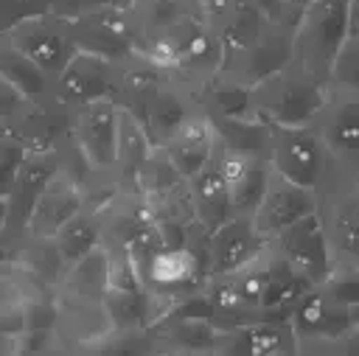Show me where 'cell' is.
Masks as SVG:
<instances>
[{
  "label": "cell",
  "instance_id": "cell-46",
  "mask_svg": "<svg viewBox=\"0 0 359 356\" xmlns=\"http://www.w3.org/2000/svg\"><path fill=\"white\" fill-rule=\"evenodd\" d=\"M0 135H3V123H0Z\"/></svg>",
  "mask_w": 359,
  "mask_h": 356
},
{
  "label": "cell",
  "instance_id": "cell-15",
  "mask_svg": "<svg viewBox=\"0 0 359 356\" xmlns=\"http://www.w3.org/2000/svg\"><path fill=\"white\" fill-rule=\"evenodd\" d=\"M311 213H317V191L303 188L297 182H289L280 174L269 171L266 188H264L255 210L250 213V219L264 238H272L275 233H280L292 221L311 216Z\"/></svg>",
  "mask_w": 359,
  "mask_h": 356
},
{
  "label": "cell",
  "instance_id": "cell-4",
  "mask_svg": "<svg viewBox=\"0 0 359 356\" xmlns=\"http://www.w3.org/2000/svg\"><path fill=\"white\" fill-rule=\"evenodd\" d=\"M317 216L334 261L359 266V174L331 163L317 191Z\"/></svg>",
  "mask_w": 359,
  "mask_h": 356
},
{
  "label": "cell",
  "instance_id": "cell-10",
  "mask_svg": "<svg viewBox=\"0 0 359 356\" xmlns=\"http://www.w3.org/2000/svg\"><path fill=\"white\" fill-rule=\"evenodd\" d=\"M50 98L70 109L101 98H115V62L87 50H76L70 62L53 76Z\"/></svg>",
  "mask_w": 359,
  "mask_h": 356
},
{
  "label": "cell",
  "instance_id": "cell-44",
  "mask_svg": "<svg viewBox=\"0 0 359 356\" xmlns=\"http://www.w3.org/2000/svg\"><path fill=\"white\" fill-rule=\"evenodd\" d=\"M348 314H351V322H353V325H359V303L348 306Z\"/></svg>",
  "mask_w": 359,
  "mask_h": 356
},
{
  "label": "cell",
  "instance_id": "cell-31",
  "mask_svg": "<svg viewBox=\"0 0 359 356\" xmlns=\"http://www.w3.org/2000/svg\"><path fill=\"white\" fill-rule=\"evenodd\" d=\"M269 25H272V20L261 8H255L247 0H238L233 14L216 28V34L222 39V48H224V56H233V53L250 48Z\"/></svg>",
  "mask_w": 359,
  "mask_h": 356
},
{
  "label": "cell",
  "instance_id": "cell-14",
  "mask_svg": "<svg viewBox=\"0 0 359 356\" xmlns=\"http://www.w3.org/2000/svg\"><path fill=\"white\" fill-rule=\"evenodd\" d=\"M289 62H292V28L272 22L250 48H244L233 56H224L222 76H227L244 87H255L258 81L278 73Z\"/></svg>",
  "mask_w": 359,
  "mask_h": 356
},
{
  "label": "cell",
  "instance_id": "cell-39",
  "mask_svg": "<svg viewBox=\"0 0 359 356\" xmlns=\"http://www.w3.org/2000/svg\"><path fill=\"white\" fill-rule=\"evenodd\" d=\"M25 104H28V98L0 73V123H3V126L11 123V121L22 112Z\"/></svg>",
  "mask_w": 359,
  "mask_h": 356
},
{
  "label": "cell",
  "instance_id": "cell-26",
  "mask_svg": "<svg viewBox=\"0 0 359 356\" xmlns=\"http://www.w3.org/2000/svg\"><path fill=\"white\" fill-rule=\"evenodd\" d=\"M213 126L216 146L241 151V154H258L269 157V140L272 126L255 115H208Z\"/></svg>",
  "mask_w": 359,
  "mask_h": 356
},
{
  "label": "cell",
  "instance_id": "cell-41",
  "mask_svg": "<svg viewBox=\"0 0 359 356\" xmlns=\"http://www.w3.org/2000/svg\"><path fill=\"white\" fill-rule=\"evenodd\" d=\"M309 3L311 0H280V25L294 31V25H297V20H300V14L306 11Z\"/></svg>",
  "mask_w": 359,
  "mask_h": 356
},
{
  "label": "cell",
  "instance_id": "cell-27",
  "mask_svg": "<svg viewBox=\"0 0 359 356\" xmlns=\"http://www.w3.org/2000/svg\"><path fill=\"white\" fill-rule=\"evenodd\" d=\"M191 199H194V210H196V221L210 233L213 227H219L224 219L233 216V205L227 196V185L224 177L216 165V160L210 157L191 179Z\"/></svg>",
  "mask_w": 359,
  "mask_h": 356
},
{
  "label": "cell",
  "instance_id": "cell-21",
  "mask_svg": "<svg viewBox=\"0 0 359 356\" xmlns=\"http://www.w3.org/2000/svg\"><path fill=\"white\" fill-rule=\"evenodd\" d=\"M289 322H292L297 339H334L353 325L348 306L328 297L317 283L294 303Z\"/></svg>",
  "mask_w": 359,
  "mask_h": 356
},
{
  "label": "cell",
  "instance_id": "cell-43",
  "mask_svg": "<svg viewBox=\"0 0 359 356\" xmlns=\"http://www.w3.org/2000/svg\"><path fill=\"white\" fill-rule=\"evenodd\" d=\"M348 34L359 36V0H351L348 6Z\"/></svg>",
  "mask_w": 359,
  "mask_h": 356
},
{
  "label": "cell",
  "instance_id": "cell-20",
  "mask_svg": "<svg viewBox=\"0 0 359 356\" xmlns=\"http://www.w3.org/2000/svg\"><path fill=\"white\" fill-rule=\"evenodd\" d=\"M213 160L224 177L227 185V196L233 205V213H244L250 216L266 188L269 179V160L258 157V154H241V151H230L222 146H213Z\"/></svg>",
  "mask_w": 359,
  "mask_h": 356
},
{
  "label": "cell",
  "instance_id": "cell-12",
  "mask_svg": "<svg viewBox=\"0 0 359 356\" xmlns=\"http://www.w3.org/2000/svg\"><path fill=\"white\" fill-rule=\"evenodd\" d=\"M269 244L280 252V258L306 280L320 283L328 269H331V249L320 224V216H303L297 221H292L289 227H283L280 233H275L269 238Z\"/></svg>",
  "mask_w": 359,
  "mask_h": 356
},
{
  "label": "cell",
  "instance_id": "cell-16",
  "mask_svg": "<svg viewBox=\"0 0 359 356\" xmlns=\"http://www.w3.org/2000/svg\"><path fill=\"white\" fill-rule=\"evenodd\" d=\"M266 241L269 238H264L255 230L250 216L233 213L230 219H224L219 227L208 233V241H205L208 275H224L247 266L266 247Z\"/></svg>",
  "mask_w": 359,
  "mask_h": 356
},
{
  "label": "cell",
  "instance_id": "cell-42",
  "mask_svg": "<svg viewBox=\"0 0 359 356\" xmlns=\"http://www.w3.org/2000/svg\"><path fill=\"white\" fill-rule=\"evenodd\" d=\"M255 8H261L272 22H280V0H247Z\"/></svg>",
  "mask_w": 359,
  "mask_h": 356
},
{
  "label": "cell",
  "instance_id": "cell-36",
  "mask_svg": "<svg viewBox=\"0 0 359 356\" xmlns=\"http://www.w3.org/2000/svg\"><path fill=\"white\" fill-rule=\"evenodd\" d=\"M31 151L22 146L20 137H14L6 126H3V135H0V199L8 196V191L14 188V179L25 163Z\"/></svg>",
  "mask_w": 359,
  "mask_h": 356
},
{
  "label": "cell",
  "instance_id": "cell-29",
  "mask_svg": "<svg viewBox=\"0 0 359 356\" xmlns=\"http://www.w3.org/2000/svg\"><path fill=\"white\" fill-rule=\"evenodd\" d=\"M154 151V143L149 140L146 129L140 121L123 109L121 112V126H118V143H115V177L121 185H135V177L146 157Z\"/></svg>",
  "mask_w": 359,
  "mask_h": 356
},
{
  "label": "cell",
  "instance_id": "cell-19",
  "mask_svg": "<svg viewBox=\"0 0 359 356\" xmlns=\"http://www.w3.org/2000/svg\"><path fill=\"white\" fill-rule=\"evenodd\" d=\"M56 171H59V154L56 151H31L25 157V163L14 179V188L6 196V230L11 235H20V238L25 235L34 205Z\"/></svg>",
  "mask_w": 359,
  "mask_h": 356
},
{
  "label": "cell",
  "instance_id": "cell-24",
  "mask_svg": "<svg viewBox=\"0 0 359 356\" xmlns=\"http://www.w3.org/2000/svg\"><path fill=\"white\" fill-rule=\"evenodd\" d=\"M65 272H67V263H65V258H62V252H59L53 238L22 235V247H20L11 280L56 292L62 278H65Z\"/></svg>",
  "mask_w": 359,
  "mask_h": 356
},
{
  "label": "cell",
  "instance_id": "cell-11",
  "mask_svg": "<svg viewBox=\"0 0 359 356\" xmlns=\"http://www.w3.org/2000/svg\"><path fill=\"white\" fill-rule=\"evenodd\" d=\"M67 28H70V36H73L79 50L104 56L109 62H123L129 53H135L132 25H129V17L123 11V3L95 8L90 14L67 20Z\"/></svg>",
  "mask_w": 359,
  "mask_h": 356
},
{
  "label": "cell",
  "instance_id": "cell-23",
  "mask_svg": "<svg viewBox=\"0 0 359 356\" xmlns=\"http://www.w3.org/2000/svg\"><path fill=\"white\" fill-rule=\"evenodd\" d=\"M213 146H216L213 126H210L208 115L202 109H196L160 149L168 154V160L177 165V171L185 179H191L213 157Z\"/></svg>",
  "mask_w": 359,
  "mask_h": 356
},
{
  "label": "cell",
  "instance_id": "cell-7",
  "mask_svg": "<svg viewBox=\"0 0 359 356\" xmlns=\"http://www.w3.org/2000/svg\"><path fill=\"white\" fill-rule=\"evenodd\" d=\"M320 140L325 143L331 160L359 174V95L325 87V98L311 118Z\"/></svg>",
  "mask_w": 359,
  "mask_h": 356
},
{
  "label": "cell",
  "instance_id": "cell-45",
  "mask_svg": "<svg viewBox=\"0 0 359 356\" xmlns=\"http://www.w3.org/2000/svg\"><path fill=\"white\" fill-rule=\"evenodd\" d=\"M0 230H6V199H0Z\"/></svg>",
  "mask_w": 359,
  "mask_h": 356
},
{
  "label": "cell",
  "instance_id": "cell-5",
  "mask_svg": "<svg viewBox=\"0 0 359 356\" xmlns=\"http://www.w3.org/2000/svg\"><path fill=\"white\" fill-rule=\"evenodd\" d=\"M266 160L275 174H280L283 179L297 182L303 188H311V191L323 188V182L331 171V163H334L311 123L272 126Z\"/></svg>",
  "mask_w": 359,
  "mask_h": 356
},
{
  "label": "cell",
  "instance_id": "cell-40",
  "mask_svg": "<svg viewBox=\"0 0 359 356\" xmlns=\"http://www.w3.org/2000/svg\"><path fill=\"white\" fill-rule=\"evenodd\" d=\"M20 247H22V238H20V235H11L8 230H0V272L8 275V278H11V272H14Z\"/></svg>",
  "mask_w": 359,
  "mask_h": 356
},
{
  "label": "cell",
  "instance_id": "cell-28",
  "mask_svg": "<svg viewBox=\"0 0 359 356\" xmlns=\"http://www.w3.org/2000/svg\"><path fill=\"white\" fill-rule=\"evenodd\" d=\"M109 289V258L107 249L98 244L79 261H73L59 283L56 292L73 294V297H90V300H104Z\"/></svg>",
  "mask_w": 359,
  "mask_h": 356
},
{
  "label": "cell",
  "instance_id": "cell-25",
  "mask_svg": "<svg viewBox=\"0 0 359 356\" xmlns=\"http://www.w3.org/2000/svg\"><path fill=\"white\" fill-rule=\"evenodd\" d=\"M160 353H216L219 328L208 317L165 314L151 325Z\"/></svg>",
  "mask_w": 359,
  "mask_h": 356
},
{
  "label": "cell",
  "instance_id": "cell-22",
  "mask_svg": "<svg viewBox=\"0 0 359 356\" xmlns=\"http://www.w3.org/2000/svg\"><path fill=\"white\" fill-rule=\"evenodd\" d=\"M84 207V193L81 188L65 177L62 171L53 174V179L45 185L42 196L34 205V213L28 219V230L25 235H39V238H53L59 233V227L76 216Z\"/></svg>",
  "mask_w": 359,
  "mask_h": 356
},
{
  "label": "cell",
  "instance_id": "cell-33",
  "mask_svg": "<svg viewBox=\"0 0 359 356\" xmlns=\"http://www.w3.org/2000/svg\"><path fill=\"white\" fill-rule=\"evenodd\" d=\"M185 177L177 171V165L168 160V154L160 149V146H154V151L146 157V163L140 165V171H137V177H135V185H137V191L143 193V196H154V193H163V191H168V188H174V185H180Z\"/></svg>",
  "mask_w": 359,
  "mask_h": 356
},
{
  "label": "cell",
  "instance_id": "cell-6",
  "mask_svg": "<svg viewBox=\"0 0 359 356\" xmlns=\"http://www.w3.org/2000/svg\"><path fill=\"white\" fill-rule=\"evenodd\" d=\"M196 109H202L196 87L185 84L174 73L154 84L135 107H129V112L140 121L154 146H163Z\"/></svg>",
  "mask_w": 359,
  "mask_h": 356
},
{
  "label": "cell",
  "instance_id": "cell-1",
  "mask_svg": "<svg viewBox=\"0 0 359 356\" xmlns=\"http://www.w3.org/2000/svg\"><path fill=\"white\" fill-rule=\"evenodd\" d=\"M135 50L171 70L185 39L205 25L199 0H123Z\"/></svg>",
  "mask_w": 359,
  "mask_h": 356
},
{
  "label": "cell",
  "instance_id": "cell-8",
  "mask_svg": "<svg viewBox=\"0 0 359 356\" xmlns=\"http://www.w3.org/2000/svg\"><path fill=\"white\" fill-rule=\"evenodd\" d=\"M6 36L17 50H22L34 64H39L50 78L70 62V56L79 50L67 20L56 17V14H39V17H28L20 25H14L11 31L0 34Z\"/></svg>",
  "mask_w": 359,
  "mask_h": 356
},
{
  "label": "cell",
  "instance_id": "cell-35",
  "mask_svg": "<svg viewBox=\"0 0 359 356\" xmlns=\"http://www.w3.org/2000/svg\"><path fill=\"white\" fill-rule=\"evenodd\" d=\"M317 286L337 303L353 306V303H359V266L345 263V261H331L328 275Z\"/></svg>",
  "mask_w": 359,
  "mask_h": 356
},
{
  "label": "cell",
  "instance_id": "cell-34",
  "mask_svg": "<svg viewBox=\"0 0 359 356\" xmlns=\"http://www.w3.org/2000/svg\"><path fill=\"white\" fill-rule=\"evenodd\" d=\"M325 87L359 95V36H351V34L345 36V42L339 45V50L331 62Z\"/></svg>",
  "mask_w": 359,
  "mask_h": 356
},
{
  "label": "cell",
  "instance_id": "cell-9",
  "mask_svg": "<svg viewBox=\"0 0 359 356\" xmlns=\"http://www.w3.org/2000/svg\"><path fill=\"white\" fill-rule=\"evenodd\" d=\"M123 107L115 98H101L84 104L73 112V132L70 137L93 165V171L115 174V143L121 126Z\"/></svg>",
  "mask_w": 359,
  "mask_h": 356
},
{
  "label": "cell",
  "instance_id": "cell-38",
  "mask_svg": "<svg viewBox=\"0 0 359 356\" xmlns=\"http://www.w3.org/2000/svg\"><path fill=\"white\" fill-rule=\"evenodd\" d=\"M123 0H50V14L62 17V20H76L81 14H90L95 8H107V6H121Z\"/></svg>",
  "mask_w": 359,
  "mask_h": 356
},
{
  "label": "cell",
  "instance_id": "cell-30",
  "mask_svg": "<svg viewBox=\"0 0 359 356\" xmlns=\"http://www.w3.org/2000/svg\"><path fill=\"white\" fill-rule=\"evenodd\" d=\"M0 73L28 98V101H42L50 95L53 78L34 64L22 50H17L6 36H0Z\"/></svg>",
  "mask_w": 359,
  "mask_h": 356
},
{
  "label": "cell",
  "instance_id": "cell-17",
  "mask_svg": "<svg viewBox=\"0 0 359 356\" xmlns=\"http://www.w3.org/2000/svg\"><path fill=\"white\" fill-rule=\"evenodd\" d=\"M73 112L76 109L48 95L42 101H28L6 129L20 137L28 151H56L73 132Z\"/></svg>",
  "mask_w": 359,
  "mask_h": 356
},
{
  "label": "cell",
  "instance_id": "cell-13",
  "mask_svg": "<svg viewBox=\"0 0 359 356\" xmlns=\"http://www.w3.org/2000/svg\"><path fill=\"white\" fill-rule=\"evenodd\" d=\"M59 317H56V348L59 353H93V348L112 331L104 300L73 297L56 292Z\"/></svg>",
  "mask_w": 359,
  "mask_h": 356
},
{
  "label": "cell",
  "instance_id": "cell-32",
  "mask_svg": "<svg viewBox=\"0 0 359 356\" xmlns=\"http://www.w3.org/2000/svg\"><path fill=\"white\" fill-rule=\"evenodd\" d=\"M53 241H56L65 263L70 266L73 261H79L81 255H87L93 247L101 244V216L84 205L76 216H70L59 227V233L53 235Z\"/></svg>",
  "mask_w": 359,
  "mask_h": 356
},
{
  "label": "cell",
  "instance_id": "cell-2",
  "mask_svg": "<svg viewBox=\"0 0 359 356\" xmlns=\"http://www.w3.org/2000/svg\"><path fill=\"white\" fill-rule=\"evenodd\" d=\"M348 6L351 0H311L292 31V64L320 84L348 36Z\"/></svg>",
  "mask_w": 359,
  "mask_h": 356
},
{
  "label": "cell",
  "instance_id": "cell-3",
  "mask_svg": "<svg viewBox=\"0 0 359 356\" xmlns=\"http://www.w3.org/2000/svg\"><path fill=\"white\" fill-rule=\"evenodd\" d=\"M323 98L325 84L314 81L289 62L278 73L250 87V112L269 126H297L311 123Z\"/></svg>",
  "mask_w": 359,
  "mask_h": 356
},
{
  "label": "cell",
  "instance_id": "cell-37",
  "mask_svg": "<svg viewBox=\"0 0 359 356\" xmlns=\"http://www.w3.org/2000/svg\"><path fill=\"white\" fill-rule=\"evenodd\" d=\"M50 11V0H0V34L11 31L28 17Z\"/></svg>",
  "mask_w": 359,
  "mask_h": 356
},
{
  "label": "cell",
  "instance_id": "cell-18",
  "mask_svg": "<svg viewBox=\"0 0 359 356\" xmlns=\"http://www.w3.org/2000/svg\"><path fill=\"white\" fill-rule=\"evenodd\" d=\"M216 353L222 356H292L297 353V334L289 320H258L238 328L219 331Z\"/></svg>",
  "mask_w": 359,
  "mask_h": 356
}]
</instances>
